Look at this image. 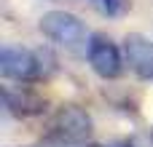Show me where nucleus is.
<instances>
[{
	"instance_id": "nucleus-1",
	"label": "nucleus",
	"mask_w": 153,
	"mask_h": 147,
	"mask_svg": "<svg viewBox=\"0 0 153 147\" xmlns=\"http://www.w3.org/2000/svg\"><path fill=\"white\" fill-rule=\"evenodd\" d=\"M91 134V118L78 104H62L48 118V139L62 145H81Z\"/></svg>"
},
{
	"instance_id": "nucleus-2",
	"label": "nucleus",
	"mask_w": 153,
	"mask_h": 147,
	"mask_svg": "<svg viewBox=\"0 0 153 147\" xmlns=\"http://www.w3.org/2000/svg\"><path fill=\"white\" fill-rule=\"evenodd\" d=\"M40 32L48 40H54V43H59L65 48H78V46L86 43L83 21L75 13H70V11H48V13H43Z\"/></svg>"
},
{
	"instance_id": "nucleus-3",
	"label": "nucleus",
	"mask_w": 153,
	"mask_h": 147,
	"mask_svg": "<svg viewBox=\"0 0 153 147\" xmlns=\"http://www.w3.org/2000/svg\"><path fill=\"white\" fill-rule=\"evenodd\" d=\"M0 75L5 80H19V83L38 80L43 75L40 54H35L30 48H22V46H3V51H0Z\"/></svg>"
},
{
	"instance_id": "nucleus-4",
	"label": "nucleus",
	"mask_w": 153,
	"mask_h": 147,
	"mask_svg": "<svg viewBox=\"0 0 153 147\" xmlns=\"http://www.w3.org/2000/svg\"><path fill=\"white\" fill-rule=\"evenodd\" d=\"M86 56H89L91 70H94L100 78H105V80L118 78L121 70H124L118 46H116L108 35H102V32H94V35L89 37V43H86Z\"/></svg>"
},
{
	"instance_id": "nucleus-5",
	"label": "nucleus",
	"mask_w": 153,
	"mask_h": 147,
	"mask_svg": "<svg viewBox=\"0 0 153 147\" xmlns=\"http://www.w3.org/2000/svg\"><path fill=\"white\" fill-rule=\"evenodd\" d=\"M124 56H126V64L134 70L137 78H153V40L140 35V32H132L126 35L124 40Z\"/></svg>"
},
{
	"instance_id": "nucleus-6",
	"label": "nucleus",
	"mask_w": 153,
	"mask_h": 147,
	"mask_svg": "<svg viewBox=\"0 0 153 147\" xmlns=\"http://www.w3.org/2000/svg\"><path fill=\"white\" fill-rule=\"evenodd\" d=\"M3 107H5V112L13 115V118H35V115H43V112H46V99L38 96V94L30 91V88L5 86V88H3Z\"/></svg>"
},
{
	"instance_id": "nucleus-7",
	"label": "nucleus",
	"mask_w": 153,
	"mask_h": 147,
	"mask_svg": "<svg viewBox=\"0 0 153 147\" xmlns=\"http://www.w3.org/2000/svg\"><path fill=\"white\" fill-rule=\"evenodd\" d=\"M91 3L108 19H118V16L129 13V8H132V0H91Z\"/></svg>"
},
{
	"instance_id": "nucleus-8",
	"label": "nucleus",
	"mask_w": 153,
	"mask_h": 147,
	"mask_svg": "<svg viewBox=\"0 0 153 147\" xmlns=\"http://www.w3.org/2000/svg\"><path fill=\"white\" fill-rule=\"evenodd\" d=\"M35 147H67V145H62V142H56V139H43L40 145H35Z\"/></svg>"
},
{
	"instance_id": "nucleus-9",
	"label": "nucleus",
	"mask_w": 153,
	"mask_h": 147,
	"mask_svg": "<svg viewBox=\"0 0 153 147\" xmlns=\"http://www.w3.org/2000/svg\"><path fill=\"white\" fill-rule=\"evenodd\" d=\"M89 147H102V145H89ZM118 147H126V145H118Z\"/></svg>"
},
{
	"instance_id": "nucleus-10",
	"label": "nucleus",
	"mask_w": 153,
	"mask_h": 147,
	"mask_svg": "<svg viewBox=\"0 0 153 147\" xmlns=\"http://www.w3.org/2000/svg\"><path fill=\"white\" fill-rule=\"evenodd\" d=\"M151 139H153V131H151Z\"/></svg>"
}]
</instances>
